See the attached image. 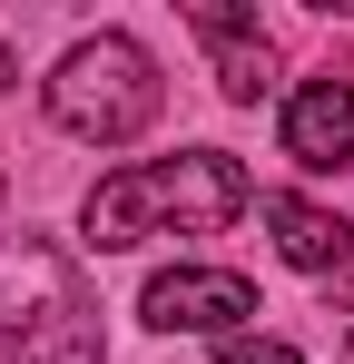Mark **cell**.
Instances as JSON below:
<instances>
[{"mask_svg": "<svg viewBox=\"0 0 354 364\" xmlns=\"http://www.w3.org/2000/svg\"><path fill=\"white\" fill-rule=\"evenodd\" d=\"M246 197L256 187H246V168L227 148H177V158H138V168L99 178L79 227H89L99 256H128L148 237H217L227 217H246Z\"/></svg>", "mask_w": 354, "mask_h": 364, "instance_id": "6da1fadb", "label": "cell"}, {"mask_svg": "<svg viewBox=\"0 0 354 364\" xmlns=\"http://www.w3.org/2000/svg\"><path fill=\"white\" fill-rule=\"evenodd\" d=\"M0 335L20 364H99V315L50 237H0Z\"/></svg>", "mask_w": 354, "mask_h": 364, "instance_id": "7a4b0ae2", "label": "cell"}, {"mask_svg": "<svg viewBox=\"0 0 354 364\" xmlns=\"http://www.w3.org/2000/svg\"><path fill=\"white\" fill-rule=\"evenodd\" d=\"M50 119L89 148H128L138 128L158 119V60L128 40V30H99L79 40L69 60L50 69Z\"/></svg>", "mask_w": 354, "mask_h": 364, "instance_id": "3957f363", "label": "cell"}, {"mask_svg": "<svg viewBox=\"0 0 354 364\" xmlns=\"http://www.w3.org/2000/svg\"><path fill=\"white\" fill-rule=\"evenodd\" d=\"M138 315L158 325V335H246V315H256V286L236 276V266H168V276H148V296Z\"/></svg>", "mask_w": 354, "mask_h": 364, "instance_id": "277c9868", "label": "cell"}, {"mask_svg": "<svg viewBox=\"0 0 354 364\" xmlns=\"http://www.w3.org/2000/svg\"><path fill=\"white\" fill-rule=\"evenodd\" d=\"M187 30L217 50V89H227L236 109H256V99L276 89V40L256 30V10H236V0H187Z\"/></svg>", "mask_w": 354, "mask_h": 364, "instance_id": "5b68a950", "label": "cell"}, {"mask_svg": "<svg viewBox=\"0 0 354 364\" xmlns=\"http://www.w3.org/2000/svg\"><path fill=\"white\" fill-rule=\"evenodd\" d=\"M286 158L305 178H345L354 168V79H305L286 99Z\"/></svg>", "mask_w": 354, "mask_h": 364, "instance_id": "8992f818", "label": "cell"}, {"mask_svg": "<svg viewBox=\"0 0 354 364\" xmlns=\"http://www.w3.org/2000/svg\"><path fill=\"white\" fill-rule=\"evenodd\" d=\"M256 217L276 227V256L305 266V276H335V266L354 256V227L335 217V207H315V197H256Z\"/></svg>", "mask_w": 354, "mask_h": 364, "instance_id": "52a82bcc", "label": "cell"}, {"mask_svg": "<svg viewBox=\"0 0 354 364\" xmlns=\"http://www.w3.org/2000/svg\"><path fill=\"white\" fill-rule=\"evenodd\" d=\"M217 364H305L295 345H276V335H227L217 345Z\"/></svg>", "mask_w": 354, "mask_h": 364, "instance_id": "ba28073f", "label": "cell"}, {"mask_svg": "<svg viewBox=\"0 0 354 364\" xmlns=\"http://www.w3.org/2000/svg\"><path fill=\"white\" fill-rule=\"evenodd\" d=\"M10 69H20V60H10V50H0V89H10Z\"/></svg>", "mask_w": 354, "mask_h": 364, "instance_id": "9c48e42d", "label": "cell"}]
</instances>
